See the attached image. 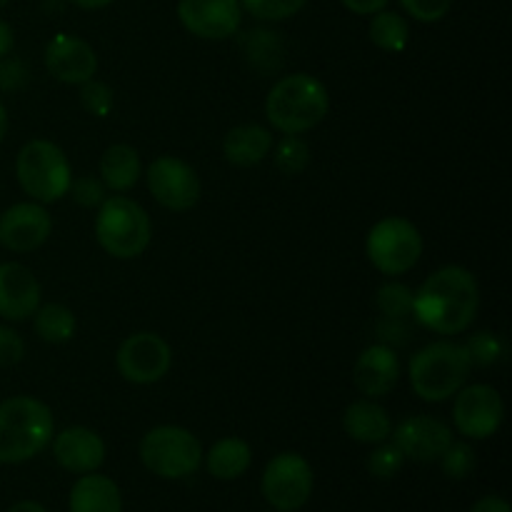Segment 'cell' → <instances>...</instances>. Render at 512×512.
Returning a JSON list of instances; mask_svg holds the SVG:
<instances>
[{"mask_svg":"<svg viewBox=\"0 0 512 512\" xmlns=\"http://www.w3.org/2000/svg\"><path fill=\"white\" fill-rule=\"evenodd\" d=\"M370 40L385 53H403L410 43V23L395 10H380L373 15L368 28Z\"/></svg>","mask_w":512,"mask_h":512,"instance_id":"cell-27","label":"cell"},{"mask_svg":"<svg viewBox=\"0 0 512 512\" xmlns=\"http://www.w3.org/2000/svg\"><path fill=\"white\" fill-rule=\"evenodd\" d=\"M405 455L395 443H378V448L368 455V473L378 480H390L403 470Z\"/></svg>","mask_w":512,"mask_h":512,"instance_id":"cell-33","label":"cell"},{"mask_svg":"<svg viewBox=\"0 0 512 512\" xmlns=\"http://www.w3.org/2000/svg\"><path fill=\"white\" fill-rule=\"evenodd\" d=\"M423 235L418 225L400 215H388L368 230L365 255L378 273L388 278L410 273L423 255Z\"/></svg>","mask_w":512,"mask_h":512,"instance_id":"cell-7","label":"cell"},{"mask_svg":"<svg viewBox=\"0 0 512 512\" xmlns=\"http://www.w3.org/2000/svg\"><path fill=\"white\" fill-rule=\"evenodd\" d=\"M328 110V88L323 80L310 73L285 75L265 98V118L283 135H303L318 128Z\"/></svg>","mask_w":512,"mask_h":512,"instance_id":"cell-2","label":"cell"},{"mask_svg":"<svg viewBox=\"0 0 512 512\" xmlns=\"http://www.w3.org/2000/svg\"><path fill=\"white\" fill-rule=\"evenodd\" d=\"M68 3H73L75 8H83V10H103L108 8L113 0H68Z\"/></svg>","mask_w":512,"mask_h":512,"instance_id":"cell-42","label":"cell"},{"mask_svg":"<svg viewBox=\"0 0 512 512\" xmlns=\"http://www.w3.org/2000/svg\"><path fill=\"white\" fill-rule=\"evenodd\" d=\"M253 463V448L243 438H220L205 455V468L218 480H238Z\"/></svg>","mask_w":512,"mask_h":512,"instance_id":"cell-25","label":"cell"},{"mask_svg":"<svg viewBox=\"0 0 512 512\" xmlns=\"http://www.w3.org/2000/svg\"><path fill=\"white\" fill-rule=\"evenodd\" d=\"M15 45V33L13 28H10L5 20H0V58H5V55H10V50H13Z\"/></svg>","mask_w":512,"mask_h":512,"instance_id":"cell-41","label":"cell"},{"mask_svg":"<svg viewBox=\"0 0 512 512\" xmlns=\"http://www.w3.org/2000/svg\"><path fill=\"white\" fill-rule=\"evenodd\" d=\"M45 68L65 85H83L98 73V53L88 40L70 33H58L45 45Z\"/></svg>","mask_w":512,"mask_h":512,"instance_id":"cell-16","label":"cell"},{"mask_svg":"<svg viewBox=\"0 0 512 512\" xmlns=\"http://www.w3.org/2000/svg\"><path fill=\"white\" fill-rule=\"evenodd\" d=\"M275 168L285 175H300L310 165V145L300 135H283L273 143Z\"/></svg>","mask_w":512,"mask_h":512,"instance_id":"cell-28","label":"cell"},{"mask_svg":"<svg viewBox=\"0 0 512 512\" xmlns=\"http://www.w3.org/2000/svg\"><path fill=\"white\" fill-rule=\"evenodd\" d=\"M93 230L100 248L118 260L140 258L153 240L148 213L125 195H108L98 205Z\"/></svg>","mask_w":512,"mask_h":512,"instance_id":"cell-5","label":"cell"},{"mask_svg":"<svg viewBox=\"0 0 512 512\" xmlns=\"http://www.w3.org/2000/svg\"><path fill=\"white\" fill-rule=\"evenodd\" d=\"M470 512H512V510L508 500L500 498V495H485V498H480L478 503L470 508Z\"/></svg>","mask_w":512,"mask_h":512,"instance_id":"cell-40","label":"cell"},{"mask_svg":"<svg viewBox=\"0 0 512 512\" xmlns=\"http://www.w3.org/2000/svg\"><path fill=\"white\" fill-rule=\"evenodd\" d=\"M50 443H53V455L58 465L68 473L88 475L105 463L103 438L85 425L60 430Z\"/></svg>","mask_w":512,"mask_h":512,"instance_id":"cell-19","label":"cell"},{"mask_svg":"<svg viewBox=\"0 0 512 512\" xmlns=\"http://www.w3.org/2000/svg\"><path fill=\"white\" fill-rule=\"evenodd\" d=\"M68 195L80 205V208H98V205L108 198V188H105L103 180L95 178V175H80V178H73Z\"/></svg>","mask_w":512,"mask_h":512,"instance_id":"cell-35","label":"cell"},{"mask_svg":"<svg viewBox=\"0 0 512 512\" xmlns=\"http://www.w3.org/2000/svg\"><path fill=\"white\" fill-rule=\"evenodd\" d=\"M143 175V163L133 145L128 143H113L105 148L103 158H100V180L113 193H125L133 188Z\"/></svg>","mask_w":512,"mask_h":512,"instance_id":"cell-23","label":"cell"},{"mask_svg":"<svg viewBox=\"0 0 512 512\" xmlns=\"http://www.w3.org/2000/svg\"><path fill=\"white\" fill-rule=\"evenodd\" d=\"M33 328L43 343L48 345H63L73 340L75 330H78V320L68 305L48 303L40 305L33 315Z\"/></svg>","mask_w":512,"mask_h":512,"instance_id":"cell-26","label":"cell"},{"mask_svg":"<svg viewBox=\"0 0 512 512\" xmlns=\"http://www.w3.org/2000/svg\"><path fill=\"white\" fill-rule=\"evenodd\" d=\"M240 48H243L245 60L253 70L260 75L278 73L283 68L285 60V43L280 38L278 30L270 28H255L240 38Z\"/></svg>","mask_w":512,"mask_h":512,"instance_id":"cell-24","label":"cell"},{"mask_svg":"<svg viewBox=\"0 0 512 512\" xmlns=\"http://www.w3.org/2000/svg\"><path fill=\"white\" fill-rule=\"evenodd\" d=\"M400 380V360L395 348L385 343L368 345L353 365V385L370 400L393 393Z\"/></svg>","mask_w":512,"mask_h":512,"instance_id":"cell-18","label":"cell"},{"mask_svg":"<svg viewBox=\"0 0 512 512\" xmlns=\"http://www.w3.org/2000/svg\"><path fill=\"white\" fill-rule=\"evenodd\" d=\"M463 348L468 353L470 363L478 365V368H490V365H498L505 358V340L498 333H490V330H480V333L470 335Z\"/></svg>","mask_w":512,"mask_h":512,"instance_id":"cell-30","label":"cell"},{"mask_svg":"<svg viewBox=\"0 0 512 512\" xmlns=\"http://www.w3.org/2000/svg\"><path fill=\"white\" fill-rule=\"evenodd\" d=\"M5 133H8V110H5L3 100H0V143H3Z\"/></svg>","mask_w":512,"mask_h":512,"instance_id":"cell-44","label":"cell"},{"mask_svg":"<svg viewBox=\"0 0 512 512\" xmlns=\"http://www.w3.org/2000/svg\"><path fill=\"white\" fill-rule=\"evenodd\" d=\"M115 365L123 380L133 385L160 383L173 368V348L158 333H133L120 343Z\"/></svg>","mask_w":512,"mask_h":512,"instance_id":"cell-12","label":"cell"},{"mask_svg":"<svg viewBox=\"0 0 512 512\" xmlns=\"http://www.w3.org/2000/svg\"><path fill=\"white\" fill-rule=\"evenodd\" d=\"M178 20L200 40H228L243 23L240 0H178Z\"/></svg>","mask_w":512,"mask_h":512,"instance_id":"cell-13","label":"cell"},{"mask_svg":"<svg viewBox=\"0 0 512 512\" xmlns=\"http://www.w3.org/2000/svg\"><path fill=\"white\" fill-rule=\"evenodd\" d=\"M80 103L95 118H108L115 105V93L108 83L90 78L80 85Z\"/></svg>","mask_w":512,"mask_h":512,"instance_id":"cell-34","label":"cell"},{"mask_svg":"<svg viewBox=\"0 0 512 512\" xmlns=\"http://www.w3.org/2000/svg\"><path fill=\"white\" fill-rule=\"evenodd\" d=\"M140 460L163 480L190 478L203 463V445L180 425H158L140 440Z\"/></svg>","mask_w":512,"mask_h":512,"instance_id":"cell-8","label":"cell"},{"mask_svg":"<svg viewBox=\"0 0 512 512\" xmlns=\"http://www.w3.org/2000/svg\"><path fill=\"white\" fill-rule=\"evenodd\" d=\"M400 5L418 23H440L453 8V0H400Z\"/></svg>","mask_w":512,"mask_h":512,"instance_id":"cell-36","label":"cell"},{"mask_svg":"<svg viewBox=\"0 0 512 512\" xmlns=\"http://www.w3.org/2000/svg\"><path fill=\"white\" fill-rule=\"evenodd\" d=\"M273 150V133L265 125L243 123L235 125L223 138V155L230 165L253 168L260 165Z\"/></svg>","mask_w":512,"mask_h":512,"instance_id":"cell-21","label":"cell"},{"mask_svg":"<svg viewBox=\"0 0 512 512\" xmlns=\"http://www.w3.org/2000/svg\"><path fill=\"white\" fill-rule=\"evenodd\" d=\"M240 5L253 18L265 20V23H280V20L298 15L308 5V0H240Z\"/></svg>","mask_w":512,"mask_h":512,"instance_id":"cell-31","label":"cell"},{"mask_svg":"<svg viewBox=\"0 0 512 512\" xmlns=\"http://www.w3.org/2000/svg\"><path fill=\"white\" fill-rule=\"evenodd\" d=\"M340 3L355 15H375L388 8L390 0H340Z\"/></svg>","mask_w":512,"mask_h":512,"instance_id":"cell-39","label":"cell"},{"mask_svg":"<svg viewBox=\"0 0 512 512\" xmlns=\"http://www.w3.org/2000/svg\"><path fill=\"white\" fill-rule=\"evenodd\" d=\"M25 358V340L8 325H0V368H13Z\"/></svg>","mask_w":512,"mask_h":512,"instance_id":"cell-37","label":"cell"},{"mask_svg":"<svg viewBox=\"0 0 512 512\" xmlns=\"http://www.w3.org/2000/svg\"><path fill=\"white\" fill-rule=\"evenodd\" d=\"M53 233V218L35 200L10 205L0 215V245L10 253H33Z\"/></svg>","mask_w":512,"mask_h":512,"instance_id":"cell-15","label":"cell"},{"mask_svg":"<svg viewBox=\"0 0 512 512\" xmlns=\"http://www.w3.org/2000/svg\"><path fill=\"white\" fill-rule=\"evenodd\" d=\"M470 370L473 363L463 345L453 340H435L410 358V388L425 403H443L468 383Z\"/></svg>","mask_w":512,"mask_h":512,"instance_id":"cell-4","label":"cell"},{"mask_svg":"<svg viewBox=\"0 0 512 512\" xmlns=\"http://www.w3.org/2000/svg\"><path fill=\"white\" fill-rule=\"evenodd\" d=\"M505 420L503 395L488 383H465L455 393L453 423L463 438L488 440L500 430Z\"/></svg>","mask_w":512,"mask_h":512,"instance_id":"cell-10","label":"cell"},{"mask_svg":"<svg viewBox=\"0 0 512 512\" xmlns=\"http://www.w3.org/2000/svg\"><path fill=\"white\" fill-rule=\"evenodd\" d=\"M5 512H48V510H45L40 503H35V500H20V503H15L13 508H8Z\"/></svg>","mask_w":512,"mask_h":512,"instance_id":"cell-43","label":"cell"},{"mask_svg":"<svg viewBox=\"0 0 512 512\" xmlns=\"http://www.w3.org/2000/svg\"><path fill=\"white\" fill-rule=\"evenodd\" d=\"M343 430L348 438L355 443L378 445L385 443L393 433V420H390L388 410L378 405L375 400L363 398L353 400L343 413Z\"/></svg>","mask_w":512,"mask_h":512,"instance_id":"cell-20","label":"cell"},{"mask_svg":"<svg viewBox=\"0 0 512 512\" xmlns=\"http://www.w3.org/2000/svg\"><path fill=\"white\" fill-rule=\"evenodd\" d=\"M413 298V288H408L405 283H398V280H390V283L380 285L378 295H375V305L383 313V318L408 320L413 315Z\"/></svg>","mask_w":512,"mask_h":512,"instance_id":"cell-29","label":"cell"},{"mask_svg":"<svg viewBox=\"0 0 512 512\" xmlns=\"http://www.w3.org/2000/svg\"><path fill=\"white\" fill-rule=\"evenodd\" d=\"M70 512H123V495L108 475H80L70 490Z\"/></svg>","mask_w":512,"mask_h":512,"instance_id":"cell-22","label":"cell"},{"mask_svg":"<svg viewBox=\"0 0 512 512\" xmlns=\"http://www.w3.org/2000/svg\"><path fill=\"white\" fill-rule=\"evenodd\" d=\"M475 465H478V455H475V448L470 443H455L453 440L448 450L440 455V468H443L445 478L450 480L468 478Z\"/></svg>","mask_w":512,"mask_h":512,"instance_id":"cell-32","label":"cell"},{"mask_svg":"<svg viewBox=\"0 0 512 512\" xmlns=\"http://www.w3.org/2000/svg\"><path fill=\"white\" fill-rule=\"evenodd\" d=\"M25 78H28V70H25V65L20 60H10L8 55L0 58V90L20 88L25 83Z\"/></svg>","mask_w":512,"mask_h":512,"instance_id":"cell-38","label":"cell"},{"mask_svg":"<svg viewBox=\"0 0 512 512\" xmlns=\"http://www.w3.org/2000/svg\"><path fill=\"white\" fill-rule=\"evenodd\" d=\"M148 190L153 193L155 203L163 205L173 213H188L198 205L203 185H200L198 173L190 163L175 155H160L145 170Z\"/></svg>","mask_w":512,"mask_h":512,"instance_id":"cell-11","label":"cell"},{"mask_svg":"<svg viewBox=\"0 0 512 512\" xmlns=\"http://www.w3.org/2000/svg\"><path fill=\"white\" fill-rule=\"evenodd\" d=\"M55 435L53 410L33 395H13L0 403V463H28Z\"/></svg>","mask_w":512,"mask_h":512,"instance_id":"cell-3","label":"cell"},{"mask_svg":"<svg viewBox=\"0 0 512 512\" xmlns=\"http://www.w3.org/2000/svg\"><path fill=\"white\" fill-rule=\"evenodd\" d=\"M8 3H10V0H0V8H5Z\"/></svg>","mask_w":512,"mask_h":512,"instance_id":"cell-45","label":"cell"},{"mask_svg":"<svg viewBox=\"0 0 512 512\" xmlns=\"http://www.w3.org/2000/svg\"><path fill=\"white\" fill-rule=\"evenodd\" d=\"M315 475L300 453H280L265 465L260 490L268 505L278 512H295L308 505Z\"/></svg>","mask_w":512,"mask_h":512,"instance_id":"cell-9","label":"cell"},{"mask_svg":"<svg viewBox=\"0 0 512 512\" xmlns=\"http://www.w3.org/2000/svg\"><path fill=\"white\" fill-rule=\"evenodd\" d=\"M405 460L413 463H435L453 443V430L448 423L433 415H410L400 420L390 433Z\"/></svg>","mask_w":512,"mask_h":512,"instance_id":"cell-14","label":"cell"},{"mask_svg":"<svg viewBox=\"0 0 512 512\" xmlns=\"http://www.w3.org/2000/svg\"><path fill=\"white\" fill-rule=\"evenodd\" d=\"M480 308L478 278L463 265H443L415 290L413 318L438 335H460Z\"/></svg>","mask_w":512,"mask_h":512,"instance_id":"cell-1","label":"cell"},{"mask_svg":"<svg viewBox=\"0 0 512 512\" xmlns=\"http://www.w3.org/2000/svg\"><path fill=\"white\" fill-rule=\"evenodd\" d=\"M15 175L30 200L40 205L58 203L68 195L73 168L63 150L43 138L28 140L15 158Z\"/></svg>","mask_w":512,"mask_h":512,"instance_id":"cell-6","label":"cell"},{"mask_svg":"<svg viewBox=\"0 0 512 512\" xmlns=\"http://www.w3.org/2000/svg\"><path fill=\"white\" fill-rule=\"evenodd\" d=\"M40 298L43 290L28 265L0 263V318L23 323L40 308Z\"/></svg>","mask_w":512,"mask_h":512,"instance_id":"cell-17","label":"cell"}]
</instances>
